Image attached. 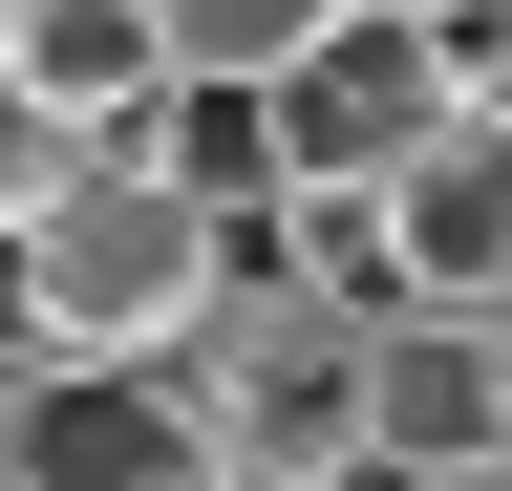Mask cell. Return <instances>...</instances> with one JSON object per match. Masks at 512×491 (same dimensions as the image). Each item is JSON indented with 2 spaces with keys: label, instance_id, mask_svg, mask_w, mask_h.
Instances as JSON below:
<instances>
[{
  "label": "cell",
  "instance_id": "cell-1",
  "mask_svg": "<svg viewBox=\"0 0 512 491\" xmlns=\"http://www.w3.org/2000/svg\"><path fill=\"white\" fill-rule=\"evenodd\" d=\"M214 278H235V214H192V193H150V171L86 150L0 235V342H22L43 385H150V363H192Z\"/></svg>",
  "mask_w": 512,
  "mask_h": 491
},
{
  "label": "cell",
  "instance_id": "cell-2",
  "mask_svg": "<svg viewBox=\"0 0 512 491\" xmlns=\"http://www.w3.org/2000/svg\"><path fill=\"white\" fill-rule=\"evenodd\" d=\"M256 107H278V193H384V171H427L448 129H470V65H448L427 22H384V0H363L342 43H299Z\"/></svg>",
  "mask_w": 512,
  "mask_h": 491
},
{
  "label": "cell",
  "instance_id": "cell-3",
  "mask_svg": "<svg viewBox=\"0 0 512 491\" xmlns=\"http://www.w3.org/2000/svg\"><path fill=\"white\" fill-rule=\"evenodd\" d=\"M363 470H512V321H363Z\"/></svg>",
  "mask_w": 512,
  "mask_h": 491
},
{
  "label": "cell",
  "instance_id": "cell-4",
  "mask_svg": "<svg viewBox=\"0 0 512 491\" xmlns=\"http://www.w3.org/2000/svg\"><path fill=\"white\" fill-rule=\"evenodd\" d=\"M384 278L427 299V321H512V107H470L427 171H384Z\"/></svg>",
  "mask_w": 512,
  "mask_h": 491
},
{
  "label": "cell",
  "instance_id": "cell-5",
  "mask_svg": "<svg viewBox=\"0 0 512 491\" xmlns=\"http://www.w3.org/2000/svg\"><path fill=\"white\" fill-rule=\"evenodd\" d=\"M107 171H150V193H192V214H278V107H256V86H150V107H128V129H107Z\"/></svg>",
  "mask_w": 512,
  "mask_h": 491
},
{
  "label": "cell",
  "instance_id": "cell-6",
  "mask_svg": "<svg viewBox=\"0 0 512 491\" xmlns=\"http://www.w3.org/2000/svg\"><path fill=\"white\" fill-rule=\"evenodd\" d=\"M22 86H43V107H64V129H86V150H107V129H128V107H150V86H171V22H150V0H22Z\"/></svg>",
  "mask_w": 512,
  "mask_h": 491
},
{
  "label": "cell",
  "instance_id": "cell-7",
  "mask_svg": "<svg viewBox=\"0 0 512 491\" xmlns=\"http://www.w3.org/2000/svg\"><path fill=\"white\" fill-rule=\"evenodd\" d=\"M150 22H171V65H192V86H278L299 43H342V22H363V0H150Z\"/></svg>",
  "mask_w": 512,
  "mask_h": 491
},
{
  "label": "cell",
  "instance_id": "cell-8",
  "mask_svg": "<svg viewBox=\"0 0 512 491\" xmlns=\"http://www.w3.org/2000/svg\"><path fill=\"white\" fill-rule=\"evenodd\" d=\"M64 171H86V129H64V107H43L22 65H0V235H22V214L64 193Z\"/></svg>",
  "mask_w": 512,
  "mask_h": 491
},
{
  "label": "cell",
  "instance_id": "cell-9",
  "mask_svg": "<svg viewBox=\"0 0 512 491\" xmlns=\"http://www.w3.org/2000/svg\"><path fill=\"white\" fill-rule=\"evenodd\" d=\"M22 385H43V363H22V342H0V427H22Z\"/></svg>",
  "mask_w": 512,
  "mask_h": 491
},
{
  "label": "cell",
  "instance_id": "cell-10",
  "mask_svg": "<svg viewBox=\"0 0 512 491\" xmlns=\"http://www.w3.org/2000/svg\"><path fill=\"white\" fill-rule=\"evenodd\" d=\"M0 491H43V470H22V427H0Z\"/></svg>",
  "mask_w": 512,
  "mask_h": 491
},
{
  "label": "cell",
  "instance_id": "cell-11",
  "mask_svg": "<svg viewBox=\"0 0 512 491\" xmlns=\"http://www.w3.org/2000/svg\"><path fill=\"white\" fill-rule=\"evenodd\" d=\"M427 491H512V470H427Z\"/></svg>",
  "mask_w": 512,
  "mask_h": 491
}]
</instances>
